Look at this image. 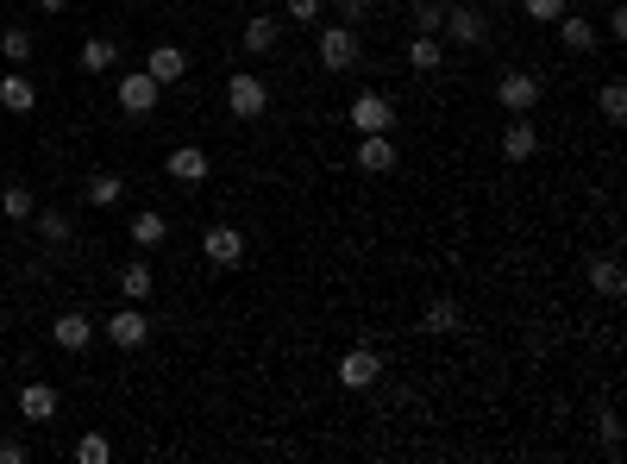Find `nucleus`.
Segmentation results:
<instances>
[{"mask_svg":"<svg viewBox=\"0 0 627 464\" xmlns=\"http://www.w3.org/2000/svg\"><path fill=\"white\" fill-rule=\"evenodd\" d=\"M226 107H232V120H264V107H270V88H264V76L239 69V76L226 82Z\"/></svg>","mask_w":627,"mask_h":464,"instance_id":"1","label":"nucleus"},{"mask_svg":"<svg viewBox=\"0 0 627 464\" xmlns=\"http://www.w3.org/2000/svg\"><path fill=\"white\" fill-rule=\"evenodd\" d=\"M320 63L339 69V76H345V69H358V63H364V38H358V26H327V32H320Z\"/></svg>","mask_w":627,"mask_h":464,"instance_id":"2","label":"nucleus"},{"mask_svg":"<svg viewBox=\"0 0 627 464\" xmlns=\"http://www.w3.org/2000/svg\"><path fill=\"white\" fill-rule=\"evenodd\" d=\"M540 95H546V82L533 76V69H508V76L496 82V101L508 113H533V107H540Z\"/></svg>","mask_w":627,"mask_h":464,"instance_id":"3","label":"nucleus"},{"mask_svg":"<svg viewBox=\"0 0 627 464\" xmlns=\"http://www.w3.org/2000/svg\"><path fill=\"white\" fill-rule=\"evenodd\" d=\"M345 120H352V132H358V138H364V132H389V126H396V101L377 95V88H364V95L352 101V113H345Z\"/></svg>","mask_w":627,"mask_h":464,"instance_id":"4","label":"nucleus"},{"mask_svg":"<svg viewBox=\"0 0 627 464\" xmlns=\"http://www.w3.org/2000/svg\"><path fill=\"white\" fill-rule=\"evenodd\" d=\"M383 377V358L370 352V345H352V352L339 358V389H370Z\"/></svg>","mask_w":627,"mask_h":464,"instance_id":"5","label":"nucleus"},{"mask_svg":"<svg viewBox=\"0 0 627 464\" xmlns=\"http://www.w3.org/2000/svg\"><path fill=\"white\" fill-rule=\"evenodd\" d=\"M358 170L364 176H389V170H396V138H389V132H364L358 138Z\"/></svg>","mask_w":627,"mask_h":464,"instance_id":"6","label":"nucleus"},{"mask_svg":"<svg viewBox=\"0 0 627 464\" xmlns=\"http://www.w3.org/2000/svg\"><path fill=\"white\" fill-rule=\"evenodd\" d=\"M201 251H207V264H214V270H232V264L245 258V232L239 226H214L201 239Z\"/></svg>","mask_w":627,"mask_h":464,"instance_id":"7","label":"nucleus"},{"mask_svg":"<svg viewBox=\"0 0 627 464\" xmlns=\"http://www.w3.org/2000/svg\"><path fill=\"white\" fill-rule=\"evenodd\" d=\"M157 95H164V88H157V82L145 76V69H126V76H120V107H126V113H138V120H145V113L157 107Z\"/></svg>","mask_w":627,"mask_h":464,"instance_id":"8","label":"nucleus"},{"mask_svg":"<svg viewBox=\"0 0 627 464\" xmlns=\"http://www.w3.org/2000/svg\"><path fill=\"white\" fill-rule=\"evenodd\" d=\"M439 32H446L452 44H483V38H490V19H483L477 7H446V26H439Z\"/></svg>","mask_w":627,"mask_h":464,"instance_id":"9","label":"nucleus"},{"mask_svg":"<svg viewBox=\"0 0 627 464\" xmlns=\"http://www.w3.org/2000/svg\"><path fill=\"white\" fill-rule=\"evenodd\" d=\"M533 151H540V126H533L527 113H515V120H508V132H502V157H508V164H527Z\"/></svg>","mask_w":627,"mask_h":464,"instance_id":"10","label":"nucleus"},{"mask_svg":"<svg viewBox=\"0 0 627 464\" xmlns=\"http://www.w3.org/2000/svg\"><path fill=\"white\" fill-rule=\"evenodd\" d=\"M107 339H113V345H120V352H138V345H145V339H151V320H145V314H138V308H120V314H113V320H107Z\"/></svg>","mask_w":627,"mask_h":464,"instance_id":"11","label":"nucleus"},{"mask_svg":"<svg viewBox=\"0 0 627 464\" xmlns=\"http://www.w3.org/2000/svg\"><path fill=\"white\" fill-rule=\"evenodd\" d=\"M164 170L182 182V189H195V182H207V151H201V145H176V151L164 157Z\"/></svg>","mask_w":627,"mask_h":464,"instance_id":"12","label":"nucleus"},{"mask_svg":"<svg viewBox=\"0 0 627 464\" xmlns=\"http://www.w3.org/2000/svg\"><path fill=\"white\" fill-rule=\"evenodd\" d=\"M145 76H151L157 88H170V82H182V76H189V57H182L176 44H157V51L145 57Z\"/></svg>","mask_w":627,"mask_h":464,"instance_id":"13","label":"nucleus"},{"mask_svg":"<svg viewBox=\"0 0 627 464\" xmlns=\"http://www.w3.org/2000/svg\"><path fill=\"white\" fill-rule=\"evenodd\" d=\"M51 339L63 345V352H88V339H95V320H88V314H57V320H51Z\"/></svg>","mask_w":627,"mask_h":464,"instance_id":"14","label":"nucleus"},{"mask_svg":"<svg viewBox=\"0 0 627 464\" xmlns=\"http://www.w3.org/2000/svg\"><path fill=\"white\" fill-rule=\"evenodd\" d=\"M276 38H283V19H270V13H251V19H245V51H251V57H270Z\"/></svg>","mask_w":627,"mask_h":464,"instance_id":"15","label":"nucleus"},{"mask_svg":"<svg viewBox=\"0 0 627 464\" xmlns=\"http://www.w3.org/2000/svg\"><path fill=\"white\" fill-rule=\"evenodd\" d=\"M458 327H464L458 301H452V295H433V301H427V314H421V333H433V339H439V333H458Z\"/></svg>","mask_w":627,"mask_h":464,"instance_id":"16","label":"nucleus"},{"mask_svg":"<svg viewBox=\"0 0 627 464\" xmlns=\"http://www.w3.org/2000/svg\"><path fill=\"white\" fill-rule=\"evenodd\" d=\"M590 289H596V295H609V301H621V295H627L621 258H590Z\"/></svg>","mask_w":627,"mask_h":464,"instance_id":"17","label":"nucleus"},{"mask_svg":"<svg viewBox=\"0 0 627 464\" xmlns=\"http://www.w3.org/2000/svg\"><path fill=\"white\" fill-rule=\"evenodd\" d=\"M19 414H26V421H51L57 414V389L51 383H26L19 389Z\"/></svg>","mask_w":627,"mask_h":464,"instance_id":"18","label":"nucleus"},{"mask_svg":"<svg viewBox=\"0 0 627 464\" xmlns=\"http://www.w3.org/2000/svg\"><path fill=\"white\" fill-rule=\"evenodd\" d=\"M552 26H559V38H565V51H596V19H571V13H559L552 19Z\"/></svg>","mask_w":627,"mask_h":464,"instance_id":"19","label":"nucleus"},{"mask_svg":"<svg viewBox=\"0 0 627 464\" xmlns=\"http://www.w3.org/2000/svg\"><path fill=\"white\" fill-rule=\"evenodd\" d=\"M0 107H7V113H32L38 107V88L26 76H7V82H0Z\"/></svg>","mask_w":627,"mask_h":464,"instance_id":"20","label":"nucleus"},{"mask_svg":"<svg viewBox=\"0 0 627 464\" xmlns=\"http://www.w3.org/2000/svg\"><path fill=\"white\" fill-rule=\"evenodd\" d=\"M408 19H414V32L439 38V26H446V0H408Z\"/></svg>","mask_w":627,"mask_h":464,"instance_id":"21","label":"nucleus"},{"mask_svg":"<svg viewBox=\"0 0 627 464\" xmlns=\"http://www.w3.org/2000/svg\"><path fill=\"white\" fill-rule=\"evenodd\" d=\"M113 63H120V44H113V38H88L82 44V69H88V76H101V69H113Z\"/></svg>","mask_w":627,"mask_h":464,"instance_id":"22","label":"nucleus"},{"mask_svg":"<svg viewBox=\"0 0 627 464\" xmlns=\"http://www.w3.org/2000/svg\"><path fill=\"white\" fill-rule=\"evenodd\" d=\"M120 195H126V182L113 176V170H95V176H88V207H113Z\"/></svg>","mask_w":627,"mask_h":464,"instance_id":"23","label":"nucleus"},{"mask_svg":"<svg viewBox=\"0 0 627 464\" xmlns=\"http://www.w3.org/2000/svg\"><path fill=\"white\" fill-rule=\"evenodd\" d=\"M32 220H38V239H44V245H69V232H76L63 207H44V214H32Z\"/></svg>","mask_w":627,"mask_h":464,"instance_id":"24","label":"nucleus"},{"mask_svg":"<svg viewBox=\"0 0 627 464\" xmlns=\"http://www.w3.org/2000/svg\"><path fill=\"white\" fill-rule=\"evenodd\" d=\"M0 214H7V220H32V214H38V201H32L26 182H7V195H0Z\"/></svg>","mask_w":627,"mask_h":464,"instance_id":"25","label":"nucleus"},{"mask_svg":"<svg viewBox=\"0 0 627 464\" xmlns=\"http://www.w3.org/2000/svg\"><path fill=\"white\" fill-rule=\"evenodd\" d=\"M151 283H157V276H151V264H145V258L120 270V289H126V301H145V295H151Z\"/></svg>","mask_w":627,"mask_h":464,"instance_id":"26","label":"nucleus"},{"mask_svg":"<svg viewBox=\"0 0 627 464\" xmlns=\"http://www.w3.org/2000/svg\"><path fill=\"white\" fill-rule=\"evenodd\" d=\"M596 107H602V120H609V126H621V120H627V88H621V82H602Z\"/></svg>","mask_w":627,"mask_h":464,"instance_id":"27","label":"nucleus"},{"mask_svg":"<svg viewBox=\"0 0 627 464\" xmlns=\"http://www.w3.org/2000/svg\"><path fill=\"white\" fill-rule=\"evenodd\" d=\"M132 239H138V245H164V239H170V220H164V214H138V220H132Z\"/></svg>","mask_w":627,"mask_h":464,"instance_id":"28","label":"nucleus"},{"mask_svg":"<svg viewBox=\"0 0 627 464\" xmlns=\"http://www.w3.org/2000/svg\"><path fill=\"white\" fill-rule=\"evenodd\" d=\"M596 427H602V452L621 458V433H627V427H621V414H615V408H602V414H596Z\"/></svg>","mask_w":627,"mask_h":464,"instance_id":"29","label":"nucleus"},{"mask_svg":"<svg viewBox=\"0 0 627 464\" xmlns=\"http://www.w3.org/2000/svg\"><path fill=\"white\" fill-rule=\"evenodd\" d=\"M408 63H414V69H439V38L414 32V44H408Z\"/></svg>","mask_w":627,"mask_h":464,"instance_id":"30","label":"nucleus"},{"mask_svg":"<svg viewBox=\"0 0 627 464\" xmlns=\"http://www.w3.org/2000/svg\"><path fill=\"white\" fill-rule=\"evenodd\" d=\"M107 458H113V446H107L101 433H82L76 439V464H107Z\"/></svg>","mask_w":627,"mask_h":464,"instance_id":"31","label":"nucleus"},{"mask_svg":"<svg viewBox=\"0 0 627 464\" xmlns=\"http://www.w3.org/2000/svg\"><path fill=\"white\" fill-rule=\"evenodd\" d=\"M0 51H7V63H26V57H32V32H26V26H13L7 38H0Z\"/></svg>","mask_w":627,"mask_h":464,"instance_id":"32","label":"nucleus"},{"mask_svg":"<svg viewBox=\"0 0 627 464\" xmlns=\"http://www.w3.org/2000/svg\"><path fill=\"white\" fill-rule=\"evenodd\" d=\"M521 7H527V19H559L571 0H521Z\"/></svg>","mask_w":627,"mask_h":464,"instance_id":"33","label":"nucleus"},{"mask_svg":"<svg viewBox=\"0 0 627 464\" xmlns=\"http://www.w3.org/2000/svg\"><path fill=\"white\" fill-rule=\"evenodd\" d=\"M370 19V0H339V26H364Z\"/></svg>","mask_w":627,"mask_h":464,"instance_id":"34","label":"nucleus"},{"mask_svg":"<svg viewBox=\"0 0 627 464\" xmlns=\"http://www.w3.org/2000/svg\"><path fill=\"white\" fill-rule=\"evenodd\" d=\"M289 19H295V26H308V19H320V0H289Z\"/></svg>","mask_w":627,"mask_h":464,"instance_id":"35","label":"nucleus"},{"mask_svg":"<svg viewBox=\"0 0 627 464\" xmlns=\"http://www.w3.org/2000/svg\"><path fill=\"white\" fill-rule=\"evenodd\" d=\"M0 464H26V439H0Z\"/></svg>","mask_w":627,"mask_h":464,"instance_id":"36","label":"nucleus"},{"mask_svg":"<svg viewBox=\"0 0 627 464\" xmlns=\"http://www.w3.org/2000/svg\"><path fill=\"white\" fill-rule=\"evenodd\" d=\"M38 7H44V13H69V0H38Z\"/></svg>","mask_w":627,"mask_h":464,"instance_id":"37","label":"nucleus"},{"mask_svg":"<svg viewBox=\"0 0 627 464\" xmlns=\"http://www.w3.org/2000/svg\"><path fill=\"white\" fill-rule=\"evenodd\" d=\"M0 370H7V358H0Z\"/></svg>","mask_w":627,"mask_h":464,"instance_id":"38","label":"nucleus"}]
</instances>
